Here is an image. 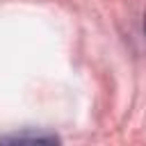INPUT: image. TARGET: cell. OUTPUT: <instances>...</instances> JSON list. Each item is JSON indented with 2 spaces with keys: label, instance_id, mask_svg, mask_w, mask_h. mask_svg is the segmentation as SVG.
Instances as JSON below:
<instances>
[{
  "label": "cell",
  "instance_id": "cell-2",
  "mask_svg": "<svg viewBox=\"0 0 146 146\" xmlns=\"http://www.w3.org/2000/svg\"><path fill=\"white\" fill-rule=\"evenodd\" d=\"M144 30H146V18H144Z\"/></svg>",
  "mask_w": 146,
  "mask_h": 146
},
{
  "label": "cell",
  "instance_id": "cell-1",
  "mask_svg": "<svg viewBox=\"0 0 146 146\" xmlns=\"http://www.w3.org/2000/svg\"><path fill=\"white\" fill-rule=\"evenodd\" d=\"M0 141H36V144H52V141H59L57 135H46V132H16V135H9V137H2Z\"/></svg>",
  "mask_w": 146,
  "mask_h": 146
}]
</instances>
